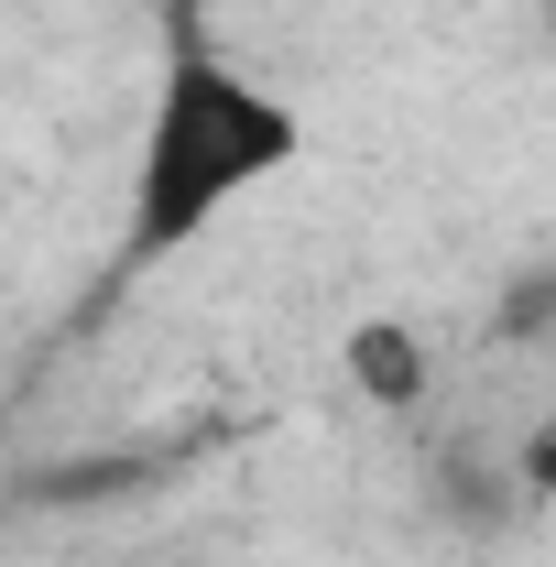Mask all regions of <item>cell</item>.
Listing matches in <instances>:
<instances>
[{"instance_id": "cell-3", "label": "cell", "mask_w": 556, "mask_h": 567, "mask_svg": "<svg viewBox=\"0 0 556 567\" xmlns=\"http://www.w3.org/2000/svg\"><path fill=\"white\" fill-rule=\"evenodd\" d=\"M339 371H349V393L371 404V415H425L436 404V339H425L415 317H349V339H339Z\"/></svg>"}, {"instance_id": "cell-6", "label": "cell", "mask_w": 556, "mask_h": 567, "mask_svg": "<svg viewBox=\"0 0 556 567\" xmlns=\"http://www.w3.org/2000/svg\"><path fill=\"white\" fill-rule=\"evenodd\" d=\"M535 22H546V44H556V0H535Z\"/></svg>"}, {"instance_id": "cell-4", "label": "cell", "mask_w": 556, "mask_h": 567, "mask_svg": "<svg viewBox=\"0 0 556 567\" xmlns=\"http://www.w3.org/2000/svg\"><path fill=\"white\" fill-rule=\"evenodd\" d=\"M491 350H556V262H524L491 295Z\"/></svg>"}, {"instance_id": "cell-1", "label": "cell", "mask_w": 556, "mask_h": 567, "mask_svg": "<svg viewBox=\"0 0 556 567\" xmlns=\"http://www.w3.org/2000/svg\"><path fill=\"white\" fill-rule=\"evenodd\" d=\"M295 164H306V110L274 76H251L229 44H208L197 11H175L164 55H153L142 132H132V175H121V251H110V274L142 284L153 262L197 251L240 197L284 186Z\"/></svg>"}, {"instance_id": "cell-2", "label": "cell", "mask_w": 556, "mask_h": 567, "mask_svg": "<svg viewBox=\"0 0 556 567\" xmlns=\"http://www.w3.org/2000/svg\"><path fill=\"white\" fill-rule=\"evenodd\" d=\"M425 513H436L447 535L491 546V535H513V524L535 513V492H524L513 447H481V436H436V447H425Z\"/></svg>"}, {"instance_id": "cell-5", "label": "cell", "mask_w": 556, "mask_h": 567, "mask_svg": "<svg viewBox=\"0 0 556 567\" xmlns=\"http://www.w3.org/2000/svg\"><path fill=\"white\" fill-rule=\"evenodd\" d=\"M513 470H524V492H535V513H556V393L524 415V436H513Z\"/></svg>"}]
</instances>
